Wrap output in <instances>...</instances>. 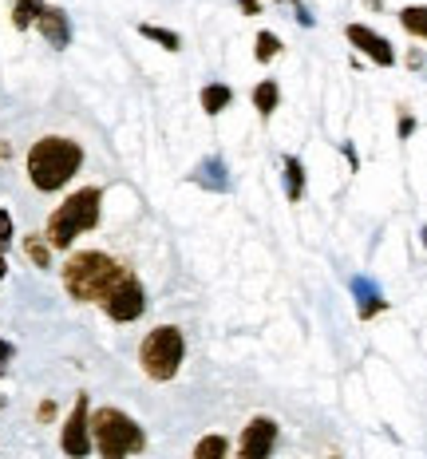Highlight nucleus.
Listing matches in <instances>:
<instances>
[{"label":"nucleus","instance_id":"nucleus-19","mask_svg":"<svg viewBox=\"0 0 427 459\" xmlns=\"http://www.w3.org/2000/svg\"><path fill=\"white\" fill-rule=\"evenodd\" d=\"M278 52H281V40H278V36H273V32H258V60L269 64Z\"/></svg>","mask_w":427,"mask_h":459},{"label":"nucleus","instance_id":"nucleus-21","mask_svg":"<svg viewBox=\"0 0 427 459\" xmlns=\"http://www.w3.org/2000/svg\"><path fill=\"white\" fill-rule=\"evenodd\" d=\"M16 357V349L8 341H0V377H4V368H8V360Z\"/></svg>","mask_w":427,"mask_h":459},{"label":"nucleus","instance_id":"nucleus-4","mask_svg":"<svg viewBox=\"0 0 427 459\" xmlns=\"http://www.w3.org/2000/svg\"><path fill=\"white\" fill-rule=\"evenodd\" d=\"M91 444L103 459H123V455H135L147 447V436L142 428L119 408H99L91 412Z\"/></svg>","mask_w":427,"mask_h":459},{"label":"nucleus","instance_id":"nucleus-16","mask_svg":"<svg viewBox=\"0 0 427 459\" xmlns=\"http://www.w3.org/2000/svg\"><path fill=\"white\" fill-rule=\"evenodd\" d=\"M40 8H44V0H13V24L21 28H32L36 24V16H40Z\"/></svg>","mask_w":427,"mask_h":459},{"label":"nucleus","instance_id":"nucleus-7","mask_svg":"<svg viewBox=\"0 0 427 459\" xmlns=\"http://www.w3.org/2000/svg\"><path fill=\"white\" fill-rule=\"evenodd\" d=\"M60 447L64 455H88L91 452V408H88V396L75 400L68 424H64V436H60Z\"/></svg>","mask_w":427,"mask_h":459},{"label":"nucleus","instance_id":"nucleus-8","mask_svg":"<svg viewBox=\"0 0 427 459\" xmlns=\"http://www.w3.org/2000/svg\"><path fill=\"white\" fill-rule=\"evenodd\" d=\"M345 36H348V44H353L356 52H364L372 64H380V68H392V64H396V48L388 44L380 32H372L368 24H348Z\"/></svg>","mask_w":427,"mask_h":459},{"label":"nucleus","instance_id":"nucleus-12","mask_svg":"<svg viewBox=\"0 0 427 459\" xmlns=\"http://www.w3.org/2000/svg\"><path fill=\"white\" fill-rule=\"evenodd\" d=\"M278 103H281V91H278V83L273 80H261L258 88H253V108H258V115L269 119V115L278 111Z\"/></svg>","mask_w":427,"mask_h":459},{"label":"nucleus","instance_id":"nucleus-2","mask_svg":"<svg viewBox=\"0 0 427 459\" xmlns=\"http://www.w3.org/2000/svg\"><path fill=\"white\" fill-rule=\"evenodd\" d=\"M127 273V265L103 250H83L64 262V290L72 301H103V293Z\"/></svg>","mask_w":427,"mask_h":459},{"label":"nucleus","instance_id":"nucleus-22","mask_svg":"<svg viewBox=\"0 0 427 459\" xmlns=\"http://www.w3.org/2000/svg\"><path fill=\"white\" fill-rule=\"evenodd\" d=\"M396 131H400V139H407L415 131V119H412V115H400V127H396Z\"/></svg>","mask_w":427,"mask_h":459},{"label":"nucleus","instance_id":"nucleus-18","mask_svg":"<svg viewBox=\"0 0 427 459\" xmlns=\"http://www.w3.org/2000/svg\"><path fill=\"white\" fill-rule=\"evenodd\" d=\"M226 452H230V444H226L222 436H206V439H198V447H194L198 459H222Z\"/></svg>","mask_w":427,"mask_h":459},{"label":"nucleus","instance_id":"nucleus-24","mask_svg":"<svg viewBox=\"0 0 427 459\" xmlns=\"http://www.w3.org/2000/svg\"><path fill=\"white\" fill-rule=\"evenodd\" d=\"M8 273V265H4V246H0V277Z\"/></svg>","mask_w":427,"mask_h":459},{"label":"nucleus","instance_id":"nucleus-17","mask_svg":"<svg viewBox=\"0 0 427 459\" xmlns=\"http://www.w3.org/2000/svg\"><path fill=\"white\" fill-rule=\"evenodd\" d=\"M139 32L147 36V40L163 44L167 52H178V48H183V40H178V32H167V28H155V24H139Z\"/></svg>","mask_w":427,"mask_h":459},{"label":"nucleus","instance_id":"nucleus-10","mask_svg":"<svg viewBox=\"0 0 427 459\" xmlns=\"http://www.w3.org/2000/svg\"><path fill=\"white\" fill-rule=\"evenodd\" d=\"M36 28H40V36L52 48H68L72 44V21L64 8H40V16H36Z\"/></svg>","mask_w":427,"mask_h":459},{"label":"nucleus","instance_id":"nucleus-23","mask_svg":"<svg viewBox=\"0 0 427 459\" xmlns=\"http://www.w3.org/2000/svg\"><path fill=\"white\" fill-rule=\"evenodd\" d=\"M242 8H245L250 16H258V0H242Z\"/></svg>","mask_w":427,"mask_h":459},{"label":"nucleus","instance_id":"nucleus-5","mask_svg":"<svg viewBox=\"0 0 427 459\" xmlns=\"http://www.w3.org/2000/svg\"><path fill=\"white\" fill-rule=\"evenodd\" d=\"M183 360H186V337L178 325H158V329H150L139 344V368L147 372L150 380H158V385L175 380Z\"/></svg>","mask_w":427,"mask_h":459},{"label":"nucleus","instance_id":"nucleus-15","mask_svg":"<svg viewBox=\"0 0 427 459\" xmlns=\"http://www.w3.org/2000/svg\"><path fill=\"white\" fill-rule=\"evenodd\" d=\"M24 254L32 257V265H40V270H47V265H52V242H47V238H40V234H28V238H24Z\"/></svg>","mask_w":427,"mask_h":459},{"label":"nucleus","instance_id":"nucleus-14","mask_svg":"<svg viewBox=\"0 0 427 459\" xmlns=\"http://www.w3.org/2000/svg\"><path fill=\"white\" fill-rule=\"evenodd\" d=\"M230 100H234V91L226 88V83H210V88H202V111H210V115L226 111L230 108Z\"/></svg>","mask_w":427,"mask_h":459},{"label":"nucleus","instance_id":"nucleus-11","mask_svg":"<svg viewBox=\"0 0 427 459\" xmlns=\"http://www.w3.org/2000/svg\"><path fill=\"white\" fill-rule=\"evenodd\" d=\"M285 195H289V203H301L305 198V167H301V159H285Z\"/></svg>","mask_w":427,"mask_h":459},{"label":"nucleus","instance_id":"nucleus-13","mask_svg":"<svg viewBox=\"0 0 427 459\" xmlns=\"http://www.w3.org/2000/svg\"><path fill=\"white\" fill-rule=\"evenodd\" d=\"M400 24L415 36V40H427V4H407V8H400Z\"/></svg>","mask_w":427,"mask_h":459},{"label":"nucleus","instance_id":"nucleus-1","mask_svg":"<svg viewBox=\"0 0 427 459\" xmlns=\"http://www.w3.org/2000/svg\"><path fill=\"white\" fill-rule=\"evenodd\" d=\"M80 167H83V147L68 135H44L28 151V178H32V186L44 190V195L64 190Z\"/></svg>","mask_w":427,"mask_h":459},{"label":"nucleus","instance_id":"nucleus-25","mask_svg":"<svg viewBox=\"0 0 427 459\" xmlns=\"http://www.w3.org/2000/svg\"><path fill=\"white\" fill-rule=\"evenodd\" d=\"M423 246H427V226H423Z\"/></svg>","mask_w":427,"mask_h":459},{"label":"nucleus","instance_id":"nucleus-20","mask_svg":"<svg viewBox=\"0 0 427 459\" xmlns=\"http://www.w3.org/2000/svg\"><path fill=\"white\" fill-rule=\"evenodd\" d=\"M13 242V214L8 210H0V246Z\"/></svg>","mask_w":427,"mask_h":459},{"label":"nucleus","instance_id":"nucleus-9","mask_svg":"<svg viewBox=\"0 0 427 459\" xmlns=\"http://www.w3.org/2000/svg\"><path fill=\"white\" fill-rule=\"evenodd\" d=\"M273 444H278V420L253 416L250 428L242 432V444H237V452H242V459H261V455L273 452Z\"/></svg>","mask_w":427,"mask_h":459},{"label":"nucleus","instance_id":"nucleus-3","mask_svg":"<svg viewBox=\"0 0 427 459\" xmlns=\"http://www.w3.org/2000/svg\"><path fill=\"white\" fill-rule=\"evenodd\" d=\"M99 206H103L99 186H83V190H75V195L64 198V203L52 210L47 230H44V238L52 242V250H72L75 238L99 226Z\"/></svg>","mask_w":427,"mask_h":459},{"label":"nucleus","instance_id":"nucleus-6","mask_svg":"<svg viewBox=\"0 0 427 459\" xmlns=\"http://www.w3.org/2000/svg\"><path fill=\"white\" fill-rule=\"evenodd\" d=\"M103 313H107L111 321H119V325H131V321H139L142 313H147V290H142V281L135 273H123L115 285H111L107 293H103Z\"/></svg>","mask_w":427,"mask_h":459}]
</instances>
